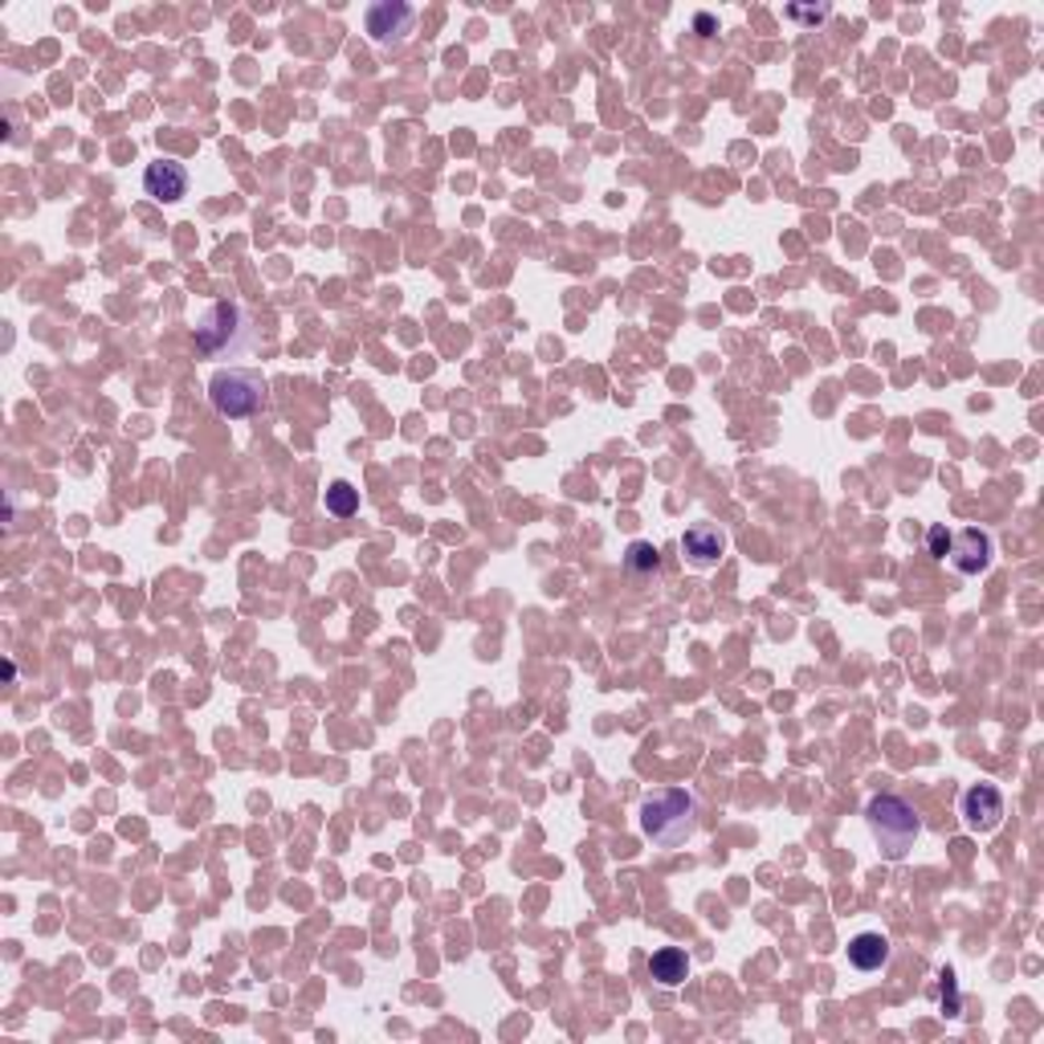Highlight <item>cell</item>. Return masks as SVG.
Masks as SVG:
<instances>
[{
	"mask_svg": "<svg viewBox=\"0 0 1044 1044\" xmlns=\"http://www.w3.org/2000/svg\"><path fill=\"white\" fill-rule=\"evenodd\" d=\"M865 820L885 861H902V857L914 849V841H919V832H922V820H919V812H914V804H910L906 795H893V792L873 795L865 808Z\"/></svg>",
	"mask_w": 1044,
	"mask_h": 1044,
	"instance_id": "cell-1",
	"label": "cell"
},
{
	"mask_svg": "<svg viewBox=\"0 0 1044 1044\" xmlns=\"http://www.w3.org/2000/svg\"><path fill=\"white\" fill-rule=\"evenodd\" d=\"M641 829L645 837L661 849H681L698 829V800L686 788H669L645 800L641 808Z\"/></svg>",
	"mask_w": 1044,
	"mask_h": 1044,
	"instance_id": "cell-2",
	"label": "cell"
},
{
	"mask_svg": "<svg viewBox=\"0 0 1044 1044\" xmlns=\"http://www.w3.org/2000/svg\"><path fill=\"white\" fill-rule=\"evenodd\" d=\"M209 401L221 416L229 420H241V416H253L265 404V376L253 372V367H229V372H216L213 384H209Z\"/></svg>",
	"mask_w": 1044,
	"mask_h": 1044,
	"instance_id": "cell-3",
	"label": "cell"
},
{
	"mask_svg": "<svg viewBox=\"0 0 1044 1044\" xmlns=\"http://www.w3.org/2000/svg\"><path fill=\"white\" fill-rule=\"evenodd\" d=\"M253 343V327L250 318H245V311L233 303H216L204 311L201 327H196V347H201L204 355H237L245 352Z\"/></svg>",
	"mask_w": 1044,
	"mask_h": 1044,
	"instance_id": "cell-4",
	"label": "cell"
},
{
	"mask_svg": "<svg viewBox=\"0 0 1044 1044\" xmlns=\"http://www.w3.org/2000/svg\"><path fill=\"white\" fill-rule=\"evenodd\" d=\"M367 33H372V41L376 45H404L408 41V33L416 29V9L413 4H404V0H379V4H372L367 9Z\"/></svg>",
	"mask_w": 1044,
	"mask_h": 1044,
	"instance_id": "cell-5",
	"label": "cell"
},
{
	"mask_svg": "<svg viewBox=\"0 0 1044 1044\" xmlns=\"http://www.w3.org/2000/svg\"><path fill=\"white\" fill-rule=\"evenodd\" d=\"M992 535L980 527H967L959 530V535H951V551H946V559H951V567H955L959 576H983L987 567H992Z\"/></svg>",
	"mask_w": 1044,
	"mask_h": 1044,
	"instance_id": "cell-6",
	"label": "cell"
},
{
	"mask_svg": "<svg viewBox=\"0 0 1044 1044\" xmlns=\"http://www.w3.org/2000/svg\"><path fill=\"white\" fill-rule=\"evenodd\" d=\"M963 820L971 832H995L1004 824V795L992 783H971L963 792Z\"/></svg>",
	"mask_w": 1044,
	"mask_h": 1044,
	"instance_id": "cell-7",
	"label": "cell"
},
{
	"mask_svg": "<svg viewBox=\"0 0 1044 1044\" xmlns=\"http://www.w3.org/2000/svg\"><path fill=\"white\" fill-rule=\"evenodd\" d=\"M143 192L160 204H176L180 196L189 192V168L180 164V160L160 155V160L148 164V172H143Z\"/></svg>",
	"mask_w": 1044,
	"mask_h": 1044,
	"instance_id": "cell-8",
	"label": "cell"
},
{
	"mask_svg": "<svg viewBox=\"0 0 1044 1044\" xmlns=\"http://www.w3.org/2000/svg\"><path fill=\"white\" fill-rule=\"evenodd\" d=\"M681 551H686V559H690L693 567H714L718 559H722V551H727V539H722V530L710 527V523H693V527L681 535Z\"/></svg>",
	"mask_w": 1044,
	"mask_h": 1044,
	"instance_id": "cell-9",
	"label": "cell"
},
{
	"mask_svg": "<svg viewBox=\"0 0 1044 1044\" xmlns=\"http://www.w3.org/2000/svg\"><path fill=\"white\" fill-rule=\"evenodd\" d=\"M849 963H853L857 971H881L890 963V939L878 931L857 934L853 943H849Z\"/></svg>",
	"mask_w": 1044,
	"mask_h": 1044,
	"instance_id": "cell-10",
	"label": "cell"
},
{
	"mask_svg": "<svg viewBox=\"0 0 1044 1044\" xmlns=\"http://www.w3.org/2000/svg\"><path fill=\"white\" fill-rule=\"evenodd\" d=\"M649 975H653L661 987H678V983H686V975H690V959H686V951H678V946H661V951L649 959Z\"/></svg>",
	"mask_w": 1044,
	"mask_h": 1044,
	"instance_id": "cell-11",
	"label": "cell"
},
{
	"mask_svg": "<svg viewBox=\"0 0 1044 1044\" xmlns=\"http://www.w3.org/2000/svg\"><path fill=\"white\" fill-rule=\"evenodd\" d=\"M327 510L331 515H339V518H352L355 510H359V490H355L352 482H331Z\"/></svg>",
	"mask_w": 1044,
	"mask_h": 1044,
	"instance_id": "cell-12",
	"label": "cell"
},
{
	"mask_svg": "<svg viewBox=\"0 0 1044 1044\" xmlns=\"http://www.w3.org/2000/svg\"><path fill=\"white\" fill-rule=\"evenodd\" d=\"M625 567H629V571H641V576H649V571H657V567H661V551H657L653 543H632L629 555H625Z\"/></svg>",
	"mask_w": 1044,
	"mask_h": 1044,
	"instance_id": "cell-13",
	"label": "cell"
},
{
	"mask_svg": "<svg viewBox=\"0 0 1044 1044\" xmlns=\"http://www.w3.org/2000/svg\"><path fill=\"white\" fill-rule=\"evenodd\" d=\"M939 1000H943L946 1016H959V983H955V971L951 967L939 971Z\"/></svg>",
	"mask_w": 1044,
	"mask_h": 1044,
	"instance_id": "cell-14",
	"label": "cell"
},
{
	"mask_svg": "<svg viewBox=\"0 0 1044 1044\" xmlns=\"http://www.w3.org/2000/svg\"><path fill=\"white\" fill-rule=\"evenodd\" d=\"M788 17L792 21H804V26H820L829 17V4H817V9H804V4H788Z\"/></svg>",
	"mask_w": 1044,
	"mask_h": 1044,
	"instance_id": "cell-15",
	"label": "cell"
},
{
	"mask_svg": "<svg viewBox=\"0 0 1044 1044\" xmlns=\"http://www.w3.org/2000/svg\"><path fill=\"white\" fill-rule=\"evenodd\" d=\"M926 543H931L934 559H946V551H951V530H946L943 523H934L931 535H926Z\"/></svg>",
	"mask_w": 1044,
	"mask_h": 1044,
	"instance_id": "cell-16",
	"label": "cell"
},
{
	"mask_svg": "<svg viewBox=\"0 0 1044 1044\" xmlns=\"http://www.w3.org/2000/svg\"><path fill=\"white\" fill-rule=\"evenodd\" d=\"M693 29H698L702 38H710V33H714V17H710V13H698V21H693Z\"/></svg>",
	"mask_w": 1044,
	"mask_h": 1044,
	"instance_id": "cell-17",
	"label": "cell"
}]
</instances>
